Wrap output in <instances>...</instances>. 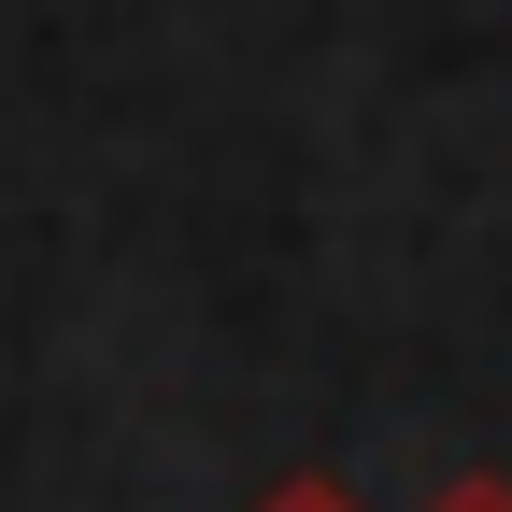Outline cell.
<instances>
[{"label":"cell","mask_w":512,"mask_h":512,"mask_svg":"<svg viewBox=\"0 0 512 512\" xmlns=\"http://www.w3.org/2000/svg\"><path fill=\"white\" fill-rule=\"evenodd\" d=\"M256 512H356V498H342V484H271Z\"/></svg>","instance_id":"cell-1"},{"label":"cell","mask_w":512,"mask_h":512,"mask_svg":"<svg viewBox=\"0 0 512 512\" xmlns=\"http://www.w3.org/2000/svg\"><path fill=\"white\" fill-rule=\"evenodd\" d=\"M441 512H512V498H498V484H456V498H441Z\"/></svg>","instance_id":"cell-2"}]
</instances>
